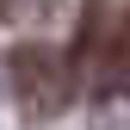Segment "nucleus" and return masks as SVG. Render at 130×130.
<instances>
[{
    "mask_svg": "<svg viewBox=\"0 0 130 130\" xmlns=\"http://www.w3.org/2000/svg\"><path fill=\"white\" fill-rule=\"evenodd\" d=\"M93 87H99V99H118L130 87V6L111 19L105 31V50H99V68H93Z\"/></svg>",
    "mask_w": 130,
    "mask_h": 130,
    "instance_id": "f03ea898",
    "label": "nucleus"
},
{
    "mask_svg": "<svg viewBox=\"0 0 130 130\" xmlns=\"http://www.w3.org/2000/svg\"><path fill=\"white\" fill-rule=\"evenodd\" d=\"M0 6H6V0H0Z\"/></svg>",
    "mask_w": 130,
    "mask_h": 130,
    "instance_id": "7ed1b4c3",
    "label": "nucleus"
},
{
    "mask_svg": "<svg viewBox=\"0 0 130 130\" xmlns=\"http://www.w3.org/2000/svg\"><path fill=\"white\" fill-rule=\"evenodd\" d=\"M6 74H12V93H19V111L25 118H62L80 87V68L62 50H50V43H12L6 56Z\"/></svg>",
    "mask_w": 130,
    "mask_h": 130,
    "instance_id": "f257e3e1",
    "label": "nucleus"
}]
</instances>
